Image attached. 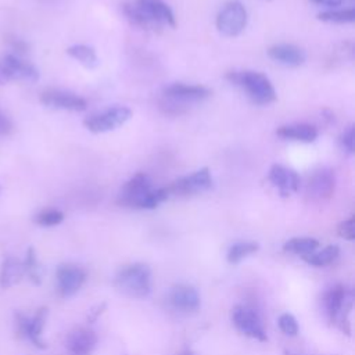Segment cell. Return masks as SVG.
<instances>
[{
    "mask_svg": "<svg viewBox=\"0 0 355 355\" xmlns=\"http://www.w3.org/2000/svg\"><path fill=\"white\" fill-rule=\"evenodd\" d=\"M178 355H197L193 349H190V348H184L183 351H180Z\"/></svg>",
    "mask_w": 355,
    "mask_h": 355,
    "instance_id": "37",
    "label": "cell"
},
{
    "mask_svg": "<svg viewBox=\"0 0 355 355\" xmlns=\"http://www.w3.org/2000/svg\"><path fill=\"white\" fill-rule=\"evenodd\" d=\"M132 116V110L125 105H115L103 112L93 114L83 121L85 128L92 133H105L118 129Z\"/></svg>",
    "mask_w": 355,
    "mask_h": 355,
    "instance_id": "7",
    "label": "cell"
},
{
    "mask_svg": "<svg viewBox=\"0 0 355 355\" xmlns=\"http://www.w3.org/2000/svg\"><path fill=\"white\" fill-rule=\"evenodd\" d=\"M104 308H105V304H101V305H97L96 309H92V311L89 312V316H87L89 322H94V320L98 318V315H101V312H103Z\"/></svg>",
    "mask_w": 355,
    "mask_h": 355,
    "instance_id": "36",
    "label": "cell"
},
{
    "mask_svg": "<svg viewBox=\"0 0 355 355\" xmlns=\"http://www.w3.org/2000/svg\"><path fill=\"white\" fill-rule=\"evenodd\" d=\"M247 10L239 0L226 3L216 15V28L219 33L227 37L239 36L247 25Z\"/></svg>",
    "mask_w": 355,
    "mask_h": 355,
    "instance_id": "5",
    "label": "cell"
},
{
    "mask_svg": "<svg viewBox=\"0 0 355 355\" xmlns=\"http://www.w3.org/2000/svg\"><path fill=\"white\" fill-rule=\"evenodd\" d=\"M67 54L76 60L87 69H94L98 67L100 60L97 57L96 50L87 44H73L67 49Z\"/></svg>",
    "mask_w": 355,
    "mask_h": 355,
    "instance_id": "22",
    "label": "cell"
},
{
    "mask_svg": "<svg viewBox=\"0 0 355 355\" xmlns=\"http://www.w3.org/2000/svg\"><path fill=\"white\" fill-rule=\"evenodd\" d=\"M277 324H279V329L288 337H294L297 336L298 333V323H297V319L288 313V312H284L282 313L279 318H277Z\"/></svg>",
    "mask_w": 355,
    "mask_h": 355,
    "instance_id": "30",
    "label": "cell"
},
{
    "mask_svg": "<svg viewBox=\"0 0 355 355\" xmlns=\"http://www.w3.org/2000/svg\"><path fill=\"white\" fill-rule=\"evenodd\" d=\"M151 190H153V183L150 176L143 172H139L135 176H132L128 182L123 183V186L119 190L116 201L122 207L141 209Z\"/></svg>",
    "mask_w": 355,
    "mask_h": 355,
    "instance_id": "6",
    "label": "cell"
},
{
    "mask_svg": "<svg viewBox=\"0 0 355 355\" xmlns=\"http://www.w3.org/2000/svg\"><path fill=\"white\" fill-rule=\"evenodd\" d=\"M336 187V175L330 168H322L316 171L306 186V194L313 201H324L329 200Z\"/></svg>",
    "mask_w": 355,
    "mask_h": 355,
    "instance_id": "14",
    "label": "cell"
},
{
    "mask_svg": "<svg viewBox=\"0 0 355 355\" xmlns=\"http://www.w3.org/2000/svg\"><path fill=\"white\" fill-rule=\"evenodd\" d=\"M24 276L25 273L22 261L15 257L6 255L0 265V287L10 288L18 284Z\"/></svg>",
    "mask_w": 355,
    "mask_h": 355,
    "instance_id": "20",
    "label": "cell"
},
{
    "mask_svg": "<svg viewBox=\"0 0 355 355\" xmlns=\"http://www.w3.org/2000/svg\"><path fill=\"white\" fill-rule=\"evenodd\" d=\"M214 186L212 175L208 168H201L190 175L182 176L172 182L166 189L169 196L187 197L204 193Z\"/></svg>",
    "mask_w": 355,
    "mask_h": 355,
    "instance_id": "9",
    "label": "cell"
},
{
    "mask_svg": "<svg viewBox=\"0 0 355 355\" xmlns=\"http://www.w3.org/2000/svg\"><path fill=\"white\" fill-rule=\"evenodd\" d=\"M318 19L330 24H351L355 21V8H330L319 12Z\"/></svg>",
    "mask_w": 355,
    "mask_h": 355,
    "instance_id": "28",
    "label": "cell"
},
{
    "mask_svg": "<svg viewBox=\"0 0 355 355\" xmlns=\"http://www.w3.org/2000/svg\"><path fill=\"white\" fill-rule=\"evenodd\" d=\"M268 179L272 186L279 191V194L284 198L288 197L291 193H297L301 186V179L298 173L280 164H273L270 166Z\"/></svg>",
    "mask_w": 355,
    "mask_h": 355,
    "instance_id": "15",
    "label": "cell"
},
{
    "mask_svg": "<svg viewBox=\"0 0 355 355\" xmlns=\"http://www.w3.org/2000/svg\"><path fill=\"white\" fill-rule=\"evenodd\" d=\"M337 232H338V236L343 237L344 240H348V241L355 240V218L351 216L349 219L343 220L338 225Z\"/></svg>",
    "mask_w": 355,
    "mask_h": 355,
    "instance_id": "32",
    "label": "cell"
},
{
    "mask_svg": "<svg viewBox=\"0 0 355 355\" xmlns=\"http://www.w3.org/2000/svg\"><path fill=\"white\" fill-rule=\"evenodd\" d=\"M64 220V214L60 209L55 208H47V209H42L40 212H37L33 216V222L39 226H44V227H51V226H57Z\"/></svg>",
    "mask_w": 355,
    "mask_h": 355,
    "instance_id": "29",
    "label": "cell"
},
{
    "mask_svg": "<svg viewBox=\"0 0 355 355\" xmlns=\"http://www.w3.org/2000/svg\"><path fill=\"white\" fill-rule=\"evenodd\" d=\"M6 43L11 49L12 54H15V55L25 54L29 50V44L25 40L19 39L17 36H12V35H7L6 36Z\"/></svg>",
    "mask_w": 355,
    "mask_h": 355,
    "instance_id": "33",
    "label": "cell"
},
{
    "mask_svg": "<svg viewBox=\"0 0 355 355\" xmlns=\"http://www.w3.org/2000/svg\"><path fill=\"white\" fill-rule=\"evenodd\" d=\"M309 1L318 6H326L329 8H336L344 3V0H309Z\"/></svg>",
    "mask_w": 355,
    "mask_h": 355,
    "instance_id": "35",
    "label": "cell"
},
{
    "mask_svg": "<svg viewBox=\"0 0 355 355\" xmlns=\"http://www.w3.org/2000/svg\"><path fill=\"white\" fill-rule=\"evenodd\" d=\"M168 305L178 312L189 313L200 308V294L189 284H175L169 288L166 294Z\"/></svg>",
    "mask_w": 355,
    "mask_h": 355,
    "instance_id": "13",
    "label": "cell"
},
{
    "mask_svg": "<svg viewBox=\"0 0 355 355\" xmlns=\"http://www.w3.org/2000/svg\"><path fill=\"white\" fill-rule=\"evenodd\" d=\"M319 247V241L313 237H293L287 240L283 245V250L290 254L300 255L304 258L305 255L312 254Z\"/></svg>",
    "mask_w": 355,
    "mask_h": 355,
    "instance_id": "24",
    "label": "cell"
},
{
    "mask_svg": "<svg viewBox=\"0 0 355 355\" xmlns=\"http://www.w3.org/2000/svg\"><path fill=\"white\" fill-rule=\"evenodd\" d=\"M122 12L126 17V19L135 26H139L143 29H155L154 24L147 18V15L136 4V1L122 3Z\"/></svg>",
    "mask_w": 355,
    "mask_h": 355,
    "instance_id": "25",
    "label": "cell"
},
{
    "mask_svg": "<svg viewBox=\"0 0 355 355\" xmlns=\"http://www.w3.org/2000/svg\"><path fill=\"white\" fill-rule=\"evenodd\" d=\"M276 135L284 140L312 143L318 137V129L309 123H290L277 128Z\"/></svg>",
    "mask_w": 355,
    "mask_h": 355,
    "instance_id": "21",
    "label": "cell"
},
{
    "mask_svg": "<svg viewBox=\"0 0 355 355\" xmlns=\"http://www.w3.org/2000/svg\"><path fill=\"white\" fill-rule=\"evenodd\" d=\"M47 315H49V309L46 306L39 308L35 312V315H32V316H28L22 312L17 311L14 313L17 334L21 338L32 343L36 348L46 349L47 344L43 340V329H44V324L47 320Z\"/></svg>",
    "mask_w": 355,
    "mask_h": 355,
    "instance_id": "4",
    "label": "cell"
},
{
    "mask_svg": "<svg viewBox=\"0 0 355 355\" xmlns=\"http://www.w3.org/2000/svg\"><path fill=\"white\" fill-rule=\"evenodd\" d=\"M340 143H341V147L348 154H352L355 151V128H354V125L347 126V129L343 132V135L340 137Z\"/></svg>",
    "mask_w": 355,
    "mask_h": 355,
    "instance_id": "31",
    "label": "cell"
},
{
    "mask_svg": "<svg viewBox=\"0 0 355 355\" xmlns=\"http://www.w3.org/2000/svg\"><path fill=\"white\" fill-rule=\"evenodd\" d=\"M164 97L172 98L182 104L197 103L205 100L211 96V90L200 85H186V83H172L164 87Z\"/></svg>",
    "mask_w": 355,
    "mask_h": 355,
    "instance_id": "16",
    "label": "cell"
},
{
    "mask_svg": "<svg viewBox=\"0 0 355 355\" xmlns=\"http://www.w3.org/2000/svg\"><path fill=\"white\" fill-rule=\"evenodd\" d=\"M338 254H340V248L334 244H330L320 251H313L312 254L305 255L302 259L311 266H326V265L334 262L337 259Z\"/></svg>",
    "mask_w": 355,
    "mask_h": 355,
    "instance_id": "26",
    "label": "cell"
},
{
    "mask_svg": "<svg viewBox=\"0 0 355 355\" xmlns=\"http://www.w3.org/2000/svg\"><path fill=\"white\" fill-rule=\"evenodd\" d=\"M225 78L243 89L248 98L258 105H268L276 100V92L266 75L257 71H230Z\"/></svg>",
    "mask_w": 355,
    "mask_h": 355,
    "instance_id": "1",
    "label": "cell"
},
{
    "mask_svg": "<svg viewBox=\"0 0 355 355\" xmlns=\"http://www.w3.org/2000/svg\"><path fill=\"white\" fill-rule=\"evenodd\" d=\"M22 265H24V273L25 276H28V279L39 286L42 284V280H43V275H44V268L42 266V263L39 262L37 257H36V251L33 247H29L26 250V254H25V259L22 261Z\"/></svg>",
    "mask_w": 355,
    "mask_h": 355,
    "instance_id": "23",
    "label": "cell"
},
{
    "mask_svg": "<svg viewBox=\"0 0 355 355\" xmlns=\"http://www.w3.org/2000/svg\"><path fill=\"white\" fill-rule=\"evenodd\" d=\"M258 250L259 244L255 241H237L229 247L226 259L229 263H239L243 258L257 252Z\"/></svg>",
    "mask_w": 355,
    "mask_h": 355,
    "instance_id": "27",
    "label": "cell"
},
{
    "mask_svg": "<svg viewBox=\"0 0 355 355\" xmlns=\"http://www.w3.org/2000/svg\"><path fill=\"white\" fill-rule=\"evenodd\" d=\"M352 291L343 284H334L329 287L322 298L323 309L329 320L338 324L340 329L347 334H349L348 315L352 309Z\"/></svg>",
    "mask_w": 355,
    "mask_h": 355,
    "instance_id": "3",
    "label": "cell"
},
{
    "mask_svg": "<svg viewBox=\"0 0 355 355\" xmlns=\"http://www.w3.org/2000/svg\"><path fill=\"white\" fill-rule=\"evenodd\" d=\"M147 18L154 24L155 28L159 26H176V19L172 8L162 0H135Z\"/></svg>",
    "mask_w": 355,
    "mask_h": 355,
    "instance_id": "17",
    "label": "cell"
},
{
    "mask_svg": "<svg viewBox=\"0 0 355 355\" xmlns=\"http://www.w3.org/2000/svg\"><path fill=\"white\" fill-rule=\"evenodd\" d=\"M269 58L286 67H300L305 62V51L294 44H275L268 50Z\"/></svg>",
    "mask_w": 355,
    "mask_h": 355,
    "instance_id": "19",
    "label": "cell"
},
{
    "mask_svg": "<svg viewBox=\"0 0 355 355\" xmlns=\"http://www.w3.org/2000/svg\"><path fill=\"white\" fill-rule=\"evenodd\" d=\"M97 344V336L90 329H76L67 336L65 347L72 355H90Z\"/></svg>",
    "mask_w": 355,
    "mask_h": 355,
    "instance_id": "18",
    "label": "cell"
},
{
    "mask_svg": "<svg viewBox=\"0 0 355 355\" xmlns=\"http://www.w3.org/2000/svg\"><path fill=\"white\" fill-rule=\"evenodd\" d=\"M40 103L51 110H64L80 112L87 108V103L83 97L60 89H49L40 94Z\"/></svg>",
    "mask_w": 355,
    "mask_h": 355,
    "instance_id": "12",
    "label": "cell"
},
{
    "mask_svg": "<svg viewBox=\"0 0 355 355\" xmlns=\"http://www.w3.org/2000/svg\"><path fill=\"white\" fill-rule=\"evenodd\" d=\"M0 191H1V187H0Z\"/></svg>",
    "mask_w": 355,
    "mask_h": 355,
    "instance_id": "39",
    "label": "cell"
},
{
    "mask_svg": "<svg viewBox=\"0 0 355 355\" xmlns=\"http://www.w3.org/2000/svg\"><path fill=\"white\" fill-rule=\"evenodd\" d=\"M284 355H297V354H293V352H290V351H284Z\"/></svg>",
    "mask_w": 355,
    "mask_h": 355,
    "instance_id": "38",
    "label": "cell"
},
{
    "mask_svg": "<svg viewBox=\"0 0 355 355\" xmlns=\"http://www.w3.org/2000/svg\"><path fill=\"white\" fill-rule=\"evenodd\" d=\"M39 79V71L35 65L21 60L12 53L0 54V85L10 80H29Z\"/></svg>",
    "mask_w": 355,
    "mask_h": 355,
    "instance_id": "10",
    "label": "cell"
},
{
    "mask_svg": "<svg viewBox=\"0 0 355 355\" xmlns=\"http://www.w3.org/2000/svg\"><path fill=\"white\" fill-rule=\"evenodd\" d=\"M232 322L241 334L258 341L268 340L261 315L257 309L248 305H236L232 309Z\"/></svg>",
    "mask_w": 355,
    "mask_h": 355,
    "instance_id": "8",
    "label": "cell"
},
{
    "mask_svg": "<svg viewBox=\"0 0 355 355\" xmlns=\"http://www.w3.org/2000/svg\"><path fill=\"white\" fill-rule=\"evenodd\" d=\"M151 276L148 265L135 262L118 270L114 284L122 294L130 298H146L150 295L153 288Z\"/></svg>",
    "mask_w": 355,
    "mask_h": 355,
    "instance_id": "2",
    "label": "cell"
},
{
    "mask_svg": "<svg viewBox=\"0 0 355 355\" xmlns=\"http://www.w3.org/2000/svg\"><path fill=\"white\" fill-rule=\"evenodd\" d=\"M57 291L61 297L68 298L76 294L86 282V272L73 263H61L55 270Z\"/></svg>",
    "mask_w": 355,
    "mask_h": 355,
    "instance_id": "11",
    "label": "cell"
},
{
    "mask_svg": "<svg viewBox=\"0 0 355 355\" xmlns=\"http://www.w3.org/2000/svg\"><path fill=\"white\" fill-rule=\"evenodd\" d=\"M12 130V123L10 118L0 110V136H7Z\"/></svg>",
    "mask_w": 355,
    "mask_h": 355,
    "instance_id": "34",
    "label": "cell"
}]
</instances>
